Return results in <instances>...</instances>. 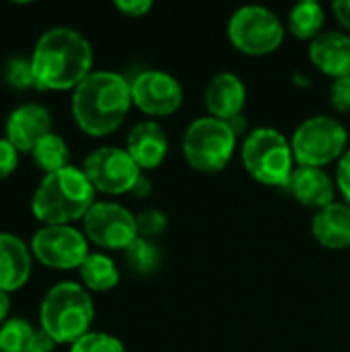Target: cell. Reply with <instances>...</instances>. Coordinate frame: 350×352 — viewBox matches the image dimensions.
I'll return each instance as SVG.
<instances>
[{
  "instance_id": "5bb4252c",
  "label": "cell",
  "mask_w": 350,
  "mask_h": 352,
  "mask_svg": "<svg viewBox=\"0 0 350 352\" xmlns=\"http://www.w3.org/2000/svg\"><path fill=\"white\" fill-rule=\"evenodd\" d=\"M248 91L243 80L233 72H219L215 74L204 91L206 109L212 118L231 122L239 118L241 109L245 107Z\"/></svg>"
},
{
  "instance_id": "3957f363",
  "label": "cell",
  "mask_w": 350,
  "mask_h": 352,
  "mask_svg": "<svg viewBox=\"0 0 350 352\" xmlns=\"http://www.w3.org/2000/svg\"><path fill=\"white\" fill-rule=\"evenodd\" d=\"M95 192L83 169L66 167L41 179L33 194L31 210L45 225H68L87 217L95 204Z\"/></svg>"
},
{
  "instance_id": "d4e9b609",
  "label": "cell",
  "mask_w": 350,
  "mask_h": 352,
  "mask_svg": "<svg viewBox=\"0 0 350 352\" xmlns=\"http://www.w3.org/2000/svg\"><path fill=\"white\" fill-rule=\"evenodd\" d=\"M4 80L17 89V91H29V89H39V82L35 78V70L31 60L27 58H12L4 66Z\"/></svg>"
},
{
  "instance_id": "4dcf8cb0",
  "label": "cell",
  "mask_w": 350,
  "mask_h": 352,
  "mask_svg": "<svg viewBox=\"0 0 350 352\" xmlns=\"http://www.w3.org/2000/svg\"><path fill=\"white\" fill-rule=\"evenodd\" d=\"M116 8L126 16H142L153 8L151 0H116Z\"/></svg>"
},
{
  "instance_id": "5b68a950",
  "label": "cell",
  "mask_w": 350,
  "mask_h": 352,
  "mask_svg": "<svg viewBox=\"0 0 350 352\" xmlns=\"http://www.w3.org/2000/svg\"><path fill=\"white\" fill-rule=\"evenodd\" d=\"M241 161L245 171L264 186H287L293 173V146L291 140L276 128H254L241 146Z\"/></svg>"
},
{
  "instance_id": "30bf717a",
  "label": "cell",
  "mask_w": 350,
  "mask_h": 352,
  "mask_svg": "<svg viewBox=\"0 0 350 352\" xmlns=\"http://www.w3.org/2000/svg\"><path fill=\"white\" fill-rule=\"evenodd\" d=\"M33 256L47 268H80L89 256L87 237L70 225H45L31 239Z\"/></svg>"
},
{
  "instance_id": "4fadbf2b",
  "label": "cell",
  "mask_w": 350,
  "mask_h": 352,
  "mask_svg": "<svg viewBox=\"0 0 350 352\" xmlns=\"http://www.w3.org/2000/svg\"><path fill=\"white\" fill-rule=\"evenodd\" d=\"M52 132V116L39 103H25L10 111L6 120V140L19 153H31L35 144Z\"/></svg>"
},
{
  "instance_id": "d6986e66",
  "label": "cell",
  "mask_w": 350,
  "mask_h": 352,
  "mask_svg": "<svg viewBox=\"0 0 350 352\" xmlns=\"http://www.w3.org/2000/svg\"><path fill=\"white\" fill-rule=\"evenodd\" d=\"M311 233L328 250L350 248V204L334 202L318 210L311 219Z\"/></svg>"
},
{
  "instance_id": "8fae6325",
  "label": "cell",
  "mask_w": 350,
  "mask_h": 352,
  "mask_svg": "<svg viewBox=\"0 0 350 352\" xmlns=\"http://www.w3.org/2000/svg\"><path fill=\"white\" fill-rule=\"evenodd\" d=\"M85 223V237L105 250H126L136 237V217L118 202H95Z\"/></svg>"
},
{
  "instance_id": "52a82bcc",
  "label": "cell",
  "mask_w": 350,
  "mask_h": 352,
  "mask_svg": "<svg viewBox=\"0 0 350 352\" xmlns=\"http://www.w3.org/2000/svg\"><path fill=\"white\" fill-rule=\"evenodd\" d=\"M349 132L332 116H311L297 126L291 138L293 155L299 165L326 167L332 161H340L347 153Z\"/></svg>"
},
{
  "instance_id": "4316f807",
  "label": "cell",
  "mask_w": 350,
  "mask_h": 352,
  "mask_svg": "<svg viewBox=\"0 0 350 352\" xmlns=\"http://www.w3.org/2000/svg\"><path fill=\"white\" fill-rule=\"evenodd\" d=\"M169 221L165 217L163 210L159 208H144L136 214V229H138V237L144 239H153L159 237L165 229H167Z\"/></svg>"
},
{
  "instance_id": "ba28073f",
  "label": "cell",
  "mask_w": 350,
  "mask_h": 352,
  "mask_svg": "<svg viewBox=\"0 0 350 352\" xmlns=\"http://www.w3.org/2000/svg\"><path fill=\"white\" fill-rule=\"evenodd\" d=\"M229 41L245 56H266L281 47L285 27L276 12L260 4L237 8L227 25Z\"/></svg>"
},
{
  "instance_id": "9a60e30c",
  "label": "cell",
  "mask_w": 350,
  "mask_h": 352,
  "mask_svg": "<svg viewBox=\"0 0 350 352\" xmlns=\"http://www.w3.org/2000/svg\"><path fill=\"white\" fill-rule=\"evenodd\" d=\"M126 151L140 169H157L169 153V140L163 126L153 120L138 122L128 134Z\"/></svg>"
},
{
  "instance_id": "6da1fadb",
  "label": "cell",
  "mask_w": 350,
  "mask_h": 352,
  "mask_svg": "<svg viewBox=\"0 0 350 352\" xmlns=\"http://www.w3.org/2000/svg\"><path fill=\"white\" fill-rule=\"evenodd\" d=\"M31 64L39 89H76L91 74L93 47L80 31L52 27L37 39Z\"/></svg>"
},
{
  "instance_id": "f1b7e54d",
  "label": "cell",
  "mask_w": 350,
  "mask_h": 352,
  "mask_svg": "<svg viewBox=\"0 0 350 352\" xmlns=\"http://www.w3.org/2000/svg\"><path fill=\"white\" fill-rule=\"evenodd\" d=\"M19 165V151L6 140L0 138V179H6Z\"/></svg>"
},
{
  "instance_id": "2e32d148",
  "label": "cell",
  "mask_w": 350,
  "mask_h": 352,
  "mask_svg": "<svg viewBox=\"0 0 350 352\" xmlns=\"http://www.w3.org/2000/svg\"><path fill=\"white\" fill-rule=\"evenodd\" d=\"M287 188L293 194V198L307 208L322 210L334 204V182L322 167H295Z\"/></svg>"
},
{
  "instance_id": "7402d4cb",
  "label": "cell",
  "mask_w": 350,
  "mask_h": 352,
  "mask_svg": "<svg viewBox=\"0 0 350 352\" xmlns=\"http://www.w3.org/2000/svg\"><path fill=\"white\" fill-rule=\"evenodd\" d=\"M31 155H33L35 165L41 171H45V175L70 167L68 165V161H70L68 144H66V140L60 134H54V132H50L47 136H43L35 144V148L31 151Z\"/></svg>"
},
{
  "instance_id": "8992f818",
  "label": "cell",
  "mask_w": 350,
  "mask_h": 352,
  "mask_svg": "<svg viewBox=\"0 0 350 352\" xmlns=\"http://www.w3.org/2000/svg\"><path fill=\"white\" fill-rule=\"evenodd\" d=\"M237 132L225 120L204 116L194 120L184 134V157L188 165L202 173L225 169L235 153Z\"/></svg>"
},
{
  "instance_id": "44dd1931",
  "label": "cell",
  "mask_w": 350,
  "mask_h": 352,
  "mask_svg": "<svg viewBox=\"0 0 350 352\" xmlns=\"http://www.w3.org/2000/svg\"><path fill=\"white\" fill-rule=\"evenodd\" d=\"M324 21H326V12L322 4L316 0H303L297 2L289 12V31L297 39L314 41L322 33Z\"/></svg>"
},
{
  "instance_id": "277c9868",
  "label": "cell",
  "mask_w": 350,
  "mask_h": 352,
  "mask_svg": "<svg viewBox=\"0 0 350 352\" xmlns=\"http://www.w3.org/2000/svg\"><path fill=\"white\" fill-rule=\"evenodd\" d=\"M95 318V305L87 289L76 283H60L52 287L39 307L41 330L54 342L74 344L89 334Z\"/></svg>"
},
{
  "instance_id": "ffe728a7",
  "label": "cell",
  "mask_w": 350,
  "mask_h": 352,
  "mask_svg": "<svg viewBox=\"0 0 350 352\" xmlns=\"http://www.w3.org/2000/svg\"><path fill=\"white\" fill-rule=\"evenodd\" d=\"M83 285L89 291L105 293L111 291L120 283V270L116 262L105 254H89L83 266L78 268Z\"/></svg>"
},
{
  "instance_id": "d6a6232c",
  "label": "cell",
  "mask_w": 350,
  "mask_h": 352,
  "mask_svg": "<svg viewBox=\"0 0 350 352\" xmlns=\"http://www.w3.org/2000/svg\"><path fill=\"white\" fill-rule=\"evenodd\" d=\"M130 194H134L136 198H144V196H149L151 194V182L144 177V175H140V179L136 182V186L132 188V192Z\"/></svg>"
},
{
  "instance_id": "484cf974",
  "label": "cell",
  "mask_w": 350,
  "mask_h": 352,
  "mask_svg": "<svg viewBox=\"0 0 350 352\" xmlns=\"http://www.w3.org/2000/svg\"><path fill=\"white\" fill-rule=\"evenodd\" d=\"M70 352H126V346L111 334L89 332L72 344Z\"/></svg>"
},
{
  "instance_id": "ac0fdd59",
  "label": "cell",
  "mask_w": 350,
  "mask_h": 352,
  "mask_svg": "<svg viewBox=\"0 0 350 352\" xmlns=\"http://www.w3.org/2000/svg\"><path fill=\"white\" fill-rule=\"evenodd\" d=\"M31 276V252L23 239L0 233V291L12 293L27 285Z\"/></svg>"
},
{
  "instance_id": "f546056e",
  "label": "cell",
  "mask_w": 350,
  "mask_h": 352,
  "mask_svg": "<svg viewBox=\"0 0 350 352\" xmlns=\"http://www.w3.org/2000/svg\"><path fill=\"white\" fill-rule=\"evenodd\" d=\"M336 184L350 204V148H347V153L340 157V161L336 165Z\"/></svg>"
},
{
  "instance_id": "7c38bea8",
  "label": "cell",
  "mask_w": 350,
  "mask_h": 352,
  "mask_svg": "<svg viewBox=\"0 0 350 352\" xmlns=\"http://www.w3.org/2000/svg\"><path fill=\"white\" fill-rule=\"evenodd\" d=\"M132 103L149 116H171L184 101V91L177 78L163 70H144L130 82Z\"/></svg>"
},
{
  "instance_id": "836d02e7",
  "label": "cell",
  "mask_w": 350,
  "mask_h": 352,
  "mask_svg": "<svg viewBox=\"0 0 350 352\" xmlns=\"http://www.w3.org/2000/svg\"><path fill=\"white\" fill-rule=\"evenodd\" d=\"M8 309H10V297H8V293L0 291V324L6 322Z\"/></svg>"
},
{
  "instance_id": "7a4b0ae2",
  "label": "cell",
  "mask_w": 350,
  "mask_h": 352,
  "mask_svg": "<svg viewBox=\"0 0 350 352\" xmlns=\"http://www.w3.org/2000/svg\"><path fill=\"white\" fill-rule=\"evenodd\" d=\"M130 105V82L111 70L91 72L72 95L74 122L89 136H107L118 130Z\"/></svg>"
},
{
  "instance_id": "cb8c5ba5",
  "label": "cell",
  "mask_w": 350,
  "mask_h": 352,
  "mask_svg": "<svg viewBox=\"0 0 350 352\" xmlns=\"http://www.w3.org/2000/svg\"><path fill=\"white\" fill-rule=\"evenodd\" d=\"M37 330L21 318L6 320L0 328V352H33Z\"/></svg>"
},
{
  "instance_id": "9c48e42d",
  "label": "cell",
  "mask_w": 350,
  "mask_h": 352,
  "mask_svg": "<svg viewBox=\"0 0 350 352\" xmlns=\"http://www.w3.org/2000/svg\"><path fill=\"white\" fill-rule=\"evenodd\" d=\"M83 171L97 192L113 196L132 192L142 175V169L136 165L130 153L118 146L95 148L91 155H87Z\"/></svg>"
},
{
  "instance_id": "603a6c76",
  "label": "cell",
  "mask_w": 350,
  "mask_h": 352,
  "mask_svg": "<svg viewBox=\"0 0 350 352\" xmlns=\"http://www.w3.org/2000/svg\"><path fill=\"white\" fill-rule=\"evenodd\" d=\"M126 264L132 272L140 274V276H151L161 268L163 262V254L159 250V245L153 239H144V237H136L126 250Z\"/></svg>"
},
{
  "instance_id": "1f68e13d",
  "label": "cell",
  "mask_w": 350,
  "mask_h": 352,
  "mask_svg": "<svg viewBox=\"0 0 350 352\" xmlns=\"http://www.w3.org/2000/svg\"><path fill=\"white\" fill-rule=\"evenodd\" d=\"M332 10H334L338 23L350 31V0H336L332 4Z\"/></svg>"
},
{
  "instance_id": "e0dca14e",
  "label": "cell",
  "mask_w": 350,
  "mask_h": 352,
  "mask_svg": "<svg viewBox=\"0 0 350 352\" xmlns=\"http://www.w3.org/2000/svg\"><path fill=\"white\" fill-rule=\"evenodd\" d=\"M309 60L328 76H350V35L342 31H322L309 43Z\"/></svg>"
},
{
  "instance_id": "83f0119b",
  "label": "cell",
  "mask_w": 350,
  "mask_h": 352,
  "mask_svg": "<svg viewBox=\"0 0 350 352\" xmlns=\"http://www.w3.org/2000/svg\"><path fill=\"white\" fill-rule=\"evenodd\" d=\"M330 103L336 111L350 113V76L336 78L330 87Z\"/></svg>"
}]
</instances>
